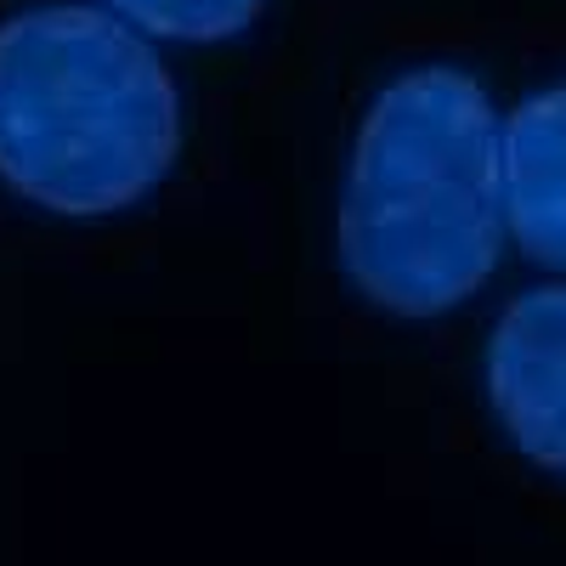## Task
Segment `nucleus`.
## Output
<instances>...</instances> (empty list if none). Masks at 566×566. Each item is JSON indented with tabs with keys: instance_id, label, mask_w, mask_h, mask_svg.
I'll use <instances>...</instances> for the list:
<instances>
[{
	"instance_id": "39448f33",
	"label": "nucleus",
	"mask_w": 566,
	"mask_h": 566,
	"mask_svg": "<svg viewBox=\"0 0 566 566\" xmlns=\"http://www.w3.org/2000/svg\"><path fill=\"white\" fill-rule=\"evenodd\" d=\"M108 7L125 12L136 29L159 34V40L210 45V40L244 34L266 12V0H108Z\"/></svg>"
},
{
	"instance_id": "20e7f679",
	"label": "nucleus",
	"mask_w": 566,
	"mask_h": 566,
	"mask_svg": "<svg viewBox=\"0 0 566 566\" xmlns=\"http://www.w3.org/2000/svg\"><path fill=\"white\" fill-rule=\"evenodd\" d=\"M504 221L527 261L566 272V80L504 114Z\"/></svg>"
},
{
	"instance_id": "f257e3e1",
	"label": "nucleus",
	"mask_w": 566,
	"mask_h": 566,
	"mask_svg": "<svg viewBox=\"0 0 566 566\" xmlns=\"http://www.w3.org/2000/svg\"><path fill=\"white\" fill-rule=\"evenodd\" d=\"M340 266L391 317H442L493 277L504 221V119L476 74L419 63L368 103L340 187Z\"/></svg>"
},
{
	"instance_id": "7ed1b4c3",
	"label": "nucleus",
	"mask_w": 566,
	"mask_h": 566,
	"mask_svg": "<svg viewBox=\"0 0 566 566\" xmlns=\"http://www.w3.org/2000/svg\"><path fill=\"white\" fill-rule=\"evenodd\" d=\"M482 374L515 453L566 476V283L527 290L499 312Z\"/></svg>"
},
{
	"instance_id": "f03ea898",
	"label": "nucleus",
	"mask_w": 566,
	"mask_h": 566,
	"mask_svg": "<svg viewBox=\"0 0 566 566\" xmlns=\"http://www.w3.org/2000/svg\"><path fill=\"white\" fill-rule=\"evenodd\" d=\"M181 148V103L130 18L34 7L0 23V181L52 216L148 199Z\"/></svg>"
}]
</instances>
